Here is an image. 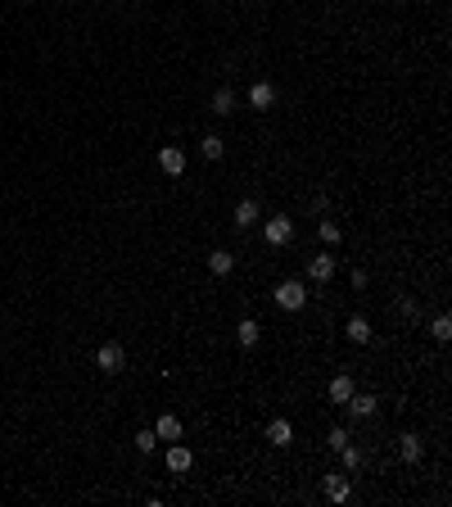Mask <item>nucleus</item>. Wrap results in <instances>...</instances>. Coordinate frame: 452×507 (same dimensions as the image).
I'll use <instances>...</instances> for the list:
<instances>
[{"label": "nucleus", "mask_w": 452, "mask_h": 507, "mask_svg": "<svg viewBox=\"0 0 452 507\" xmlns=\"http://www.w3.org/2000/svg\"><path fill=\"white\" fill-rule=\"evenodd\" d=\"M303 303H308V285H303V281H280V285H276V308L299 313Z\"/></svg>", "instance_id": "nucleus-1"}, {"label": "nucleus", "mask_w": 452, "mask_h": 507, "mask_svg": "<svg viewBox=\"0 0 452 507\" xmlns=\"http://www.w3.org/2000/svg\"><path fill=\"white\" fill-rule=\"evenodd\" d=\"M122 363H127L122 345H100V349H95V367L109 371V376H113V371H122Z\"/></svg>", "instance_id": "nucleus-2"}, {"label": "nucleus", "mask_w": 452, "mask_h": 507, "mask_svg": "<svg viewBox=\"0 0 452 507\" xmlns=\"http://www.w3.org/2000/svg\"><path fill=\"white\" fill-rule=\"evenodd\" d=\"M262 236H267V245H290V240H294V222H290V217H267Z\"/></svg>", "instance_id": "nucleus-3"}, {"label": "nucleus", "mask_w": 452, "mask_h": 507, "mask_svg": "<svg viewBox=\"0 0 452 507\" xmlns=\"http://www.w3.org/2000/svg\"><path fill=\"white\" fill-rule=\"evenodd\" d=\"M321 489H326V498H330V503H344V498L353 494V485H348V475H344V471H330Z\"/></svg>", "instance_id": "nucleus-4"}, {"label": "nucleus", "mask_w": 452, "mask_h": 507, "mask_svg": "<svg viewBox=\"0 0 452 507\" xmlns=\"http://www.w3.org/2000/svg\"><path fill=\"white\" fill-rule=\"evenodd\" d=\"M159 168H163L168 177H181V173H185V154L177 150V145H163V150H159Z\"/></svg>", "instance_id": "nucleus-5"}, {"label": "nucleus", "mask_w": 452, "mask_h": 507, "mask_svg": "<svg viewBox=\"0 0 452 507\" xmlns=\"http://www.w3.org/2000/svg\"><path fill=\"white\" fill-rule=\"evenodd\" d=\"M335 277V259L330 254H317L313 263H308V281H317V285H326V281Z\"/></svg>", "instance_id": "nucleus-6"}, {"label": "nucleus", "mask_w": 452, "mask_h": 507, "mask_svg": "<svg viewBox=\"0 0 452 507\" xmlns=\"http://www.w3.org/2000/svg\"><path fill=\"white\" fill-rule=\"evenodd\" d=\"M190 462H194L190 449H181V444H168V471H172V475H185V471H190Z\"/></svg>", "instance_id": "nucleus-7"}, {"label": "nucleus", "mask_w": 452, "mask_h": 507, "mask_svg": "<svg viewBox=\"0 0 452 507\" xmlns=\"http://www.w3.org/2000/svg\"><path fill=\"white\" fill-rule=\"evenodd\" d=\"M154 435H159V440H168V444H177V440H181V421H177L172 412H163V417L154 421Z\"/></svg>", "instance_id": "nucleus-8"}, {"label": "nucleus", "mask_w": 452, "mask_h": 507, "mask_svg": "<svg viewBox=\"0 0 452 507\" xmlns=\"http://www.w3.org/2000/svg\"><path fill=\"white\" fill-rule=\"evenodd\" d=\"M231 222H236L240 231H245V227H253V222H258V199H240V204H236V213H231Z\"/></svg>", "instance_id": "nucleus-9"}, {"label": "nucleus", "mask_w": 452, "mask_h": 507, "mask_svg": "<svg viewBox=\"0 0 452 507\" xmlns=\"http://www.w3.org/2000/svg\"><path fill=\"white\" fill-rule=\"evenodd\" d=\"M213 114H217V118H231V114H236V91H231V87L213 91Z\"/></svg>", "instance_id": "nucleus-10"}, {"label": "nucleus", "mask_w": 452, "mask_h": 507, "mask_svg": "<svg viewBox=\"0 0 452 507\" xmlns=\"http://www.w3.org/2000/svg\"><path fill=\"white\" fill-rule=\"evenodd\" d=\"M348 408H353V417H376V412H380V399H376V394H357V389H353Z\"/></svg>", "instance_id": "nucleus-11"}, {"label": "nucleus", "mask_w": 452, "mask_h": 507, "mask_svg": "<svg viewBox=\"0 0 452 507\" xmlns=\"http://www.w3.org/2000/svg\"><path fill=\"white\" fill-rule=\"evenodd\" d=\"M271 100H276V87H271V82H253V87H249V105L253 109H271Z\"/></svg>", "instance_id": "nucleus-12"}, {"label": "nucleus", "mask_w": 452, "mask_h": 507, "mask_svg": "<svg viewBox=\"0 0 452 507\" xmlns=\"http://www.w3.org/2000/svg\"><path fill=\"white\" fill-rule=\"evenodd\" d=\"M231 268H236L231 249H213V254H208V272H213V277H231Z\"/></svg>", "instance_id": "nucleus-13"}, {"label": "nucleus", "mask_w": 452, "mask_h": 507, "mask_svg": "<svg viewBox=\"0 0 452 507\" xmlns=\"http://www.w3.org/2000/svg\"><path fill=\"white\" fill-rule=\"evenodd\" d=\"M267 440L276 444V449H285V444L294 440V426H290L285 417H280V421H271V426H267Z\"/></svg>", "instance_id": "nucleus-14"}, {"label": "nucleus", "mask_w": 452, "mask_h": 507, "mask_svg": "<svg viewBox=\"0 0 452 507\" xmlns=\"http://www.w3.org/2000/svg\"><path fill=\"white\" fill-rule=\"evenodd\" d=\"M398 453H403V462H420V457H425L420 435H403V440H398Z\"/></svg>", "instance_id": "nucleus-15"}, {"label": "nucleus", "mask_w": 452, "mask_h": 507, "mask_svg": "<svg viewBox=\"0 0 452 507\" xmlns=\"http://www.w3.org/2000/svg\"><path fill=\"white\" fill-rule=\"evenodd\" d=\"M258 322H249V317H245V322H240L236 326V340H240V349H253V345H258Z\"/></svg>", "instance_id": "nucleus-16"}, {"label": "nucleus", "mask_w": 452, "mask_h": 507, "mask_svg": "<svg viewBox=\"0 0 452 507\" xmlns=\"http://www.w3.org/2000/svg\"><path fill=\"white\" fill-rule=\"evenodd\" d=\"M353 399V376H335L330 380V403H348Z\"/></svg>", "instance_id": "nucleus-17"}, {"label": "nucleus", "mask_w": 452, "mask_h": 507, "mask_svg": "<svg viewBox=\"0 0 452 507\" xmlns=\"http://www.w3.org/2000/svg\"><path fill=\"white\" fill-rule=\"evenodd\" d=\"M344 331H348V340H353V345H366V340H371V322H366V317H353Z\"/></svg>", "instance_id": "nucleus-18"}, {"label": "nucleus", "mask_w": 452, "mask_h": 507, "mask_svg": "<svg viewBox=\"0 0 452 507\" xmlns=\"http://www.w3.org/2000/svg\"><path fill=\"white\" fill-rule=\"evenodd\" d=\"M430 335L439 340V345H448V340H452V317H448V313H439V317L430 322Z\"/></svg>", "instance_id": "nucleus-19"}, {"label": "nucleus", "mask_w": 452, "mask_h": 507, "mask_svg": "<svg viewBox=\"0 0 452 507\" xmlns=\"http://www.w3.org/2000/svg\"><path fill=\"white\" fill-rule=\"evenodd\" d=\"M317 236H321L326 245H339V240H344V231H339V222H330V217H321V222H317Z\"/></svg>", "instance_id": "nucleus-20"}, {"label": "nucleus", "mask_w": 452, "mask_h": 507, "mask_svg": "<svg viewBox=\"0 0 452 507\" xmlns=\"http://www.w3.org/2000/svg\"><path fill=\"white\" fill-rule=\"evenodd\" d=\"M199 150H204V159H222L226 145H222V136H204V140H199Z\"/></svg>", "instance_id": "nucleus-21"}, {"label": "nucleus", "mask_w": 452, "mask_h": 507, "mask_svg": "<svg viewBox=\"0 0 452 507\" xmlns=\"http://www.w3.org/2000/svg\"><path fill=\"white\" fill-rule=\"evenodd\" d=\"M339 457H344V466H348V471H357V466H362V453H357L353 444H344V449H339Z\"/></svg>", "instance_id": "nucleus-22"}, {"label": "nucleus", "mask_w": 452, "mask_h": 507, "mask_svg": "<svg viewBox=\"0 0 452 507\" xmlns=\"http://www.w3.org/2000/svg\"><path fill=\"white\" fill-rule=\"evenodd\" d=\"M326 444H330L335 453H339V449H344V444H348V431H344V426H335V431L326 435Z\"/></svg>", "instance_id": "nucleus-23"}, {"label": "nucleus", "mask_w": 452, "mask_h": 507, "mask_svg": "<svg viewBox=\"0 0 452 507\" xmlns=\"http://www.w3.org/2000/svg\"><path fill=\"white\" fill-rule=\"evenodd\" d=\"M154 444H159V435H154V431H136V449H140V453H150Z\"/></svg>", "instance_id": "nucleus-24"}, {"label": "nucleus", "mask_w": 452, "mask_h": 507, "mask_svg": "<svg viewBox=\"0 0 452 507\" xmlns=\"http://www.w3.org/2000/svg\"><path fill=\"white\" fill-rule=\"evenodd\" d=\"M398 313H403V317H407V322H416V317H420V308H416V299H398Z\"/></svg>", "instance_id": "nucleus-25"}]
</instances>
